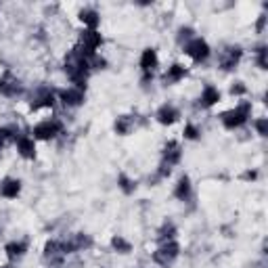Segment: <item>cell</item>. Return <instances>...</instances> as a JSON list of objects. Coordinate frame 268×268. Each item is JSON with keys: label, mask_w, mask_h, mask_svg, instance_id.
Masks as SVG:
<instances>
[{"label": "cell", "mask_w": 268, "mask_h": 268, "mask_svg": "<svg viewBox=\"0 0 268 268\" xmlns=\"http://www.w3.org/2000/svg\"><path fill=\"white\" fill-rule=\"evenodd\" d=\"M19 191H21V183H19V180H15V178H6L4 183L0 184V193H2L4 197H9V199L17 197Z\"/></svg>", "instance_id": "cell-7"}, {"label": "cell", "mask_w": 268, "mask_h": 268, "mask_svg": "<svg viewBox=\"0 0 268 268\" xmlns=\"http://www.w3.org/2000/svg\"><path fill=\"white\" fill-rule=\"evenodd\" d=\"M247 116H250V105L243 103V105H239L237 109L226 111L222 116V124L226 128H239V126H243L247 122Z\"/></svg>", "instance_id": "cell-1"}, {"label": "cell", "mask_w": 268, "mask_h": 268, "mask_svg": "<svg viewBox=\"0 0 268 268\" xmlns=\"http://www.w3.org/2000/svg\"><path fill=\"white\" fill-rule=\"evenodd\" d=\"M11 138H13V132H11L9 128H0V147L6 145Z\"/></svg>", "instance_id": "cell-23"}, {"label": "cell", "mask_w": 268, "mask_h": 268, "mask_svg": "<svg viewBox=\"0 0 268 268\" xmlns=\"http://www.w3.org/2000/svg\"><path fill=\"white\" fill-rule=\"evenodd\" d=\"M258 63L262 69H266V50L264 49H260V57H258Z\"/></svg>", "instance_id": "cell-27"}, {"label": "cell", "mask_w": 268, "mask_h": 268, "mask_svg": "<svg viewBox=\"0 0 268 268\" xmlns=\"http://www.w3.org/2000/svg\"><path fill=\"white\" fill-rule=\"evenodd\" d=\"M231 92H233V95H243L245 88L241 84H237V86H233V88H231Z\"/></svg>", "instance_id": "cell-28"}, {"label": "cell", "mask_w": 268, "mask_h": 268, "mask_svg": "<svg viewBox=\"0 0 268 268\" xmlns=\"http://www.w3.org/2000/svg\"><path fill=\"white\" fill-rule=\"evenodd\" d=\"M239 59H241V50L229 49V52H226L224 59H222V69H233V67L239 63Z\"/></svg>", "instance_id": "cell-14"}, {"label": "cell", "mask_w": 268, "mask_h": 268, "mask_svg": "<svg viewBox=\"0 0 268 268\" xmlns=\"http://www.w3.org/2000/svg\"><path fill=\"white\" fill-rule=\"evenodd\" d=\"M176 119H178V111L174 109L172 105L159 107V111H157V122L159 124H174Z\"/></svg>", "instance_id": "cell-8"}, {"label": "cell", "mask_w": 268, "mask_h": 268, "mask_svg": "<svg viewBox=\"0 0 268 268\" xmlns=\"http://www.w3.org/2000/svg\"><path fill=\"white\" fill-rule=\"evenodd\" d=\"M218 100H220V92L214 88V86H207V88L203 90V95H201V105L212 107V105H216Z\"/></svg>", "instance_id": "cell-13"}, {"label": "cell", "mask_w": 268, "mask_h": 268, "mask_svg": "<svg viewBox=\"0 0 268 268\" xmlns=\"http://www.w3.org/2000/svg\"><path fill=\"white\" fill-rule=\"evenodd\" d=\"M0 92L6 95V97H13V95L19 92V82L11 76V73H6L4 78H0Z\"/></svg>", "instance_id": "cell-6"}, {"label": "cell", "mask_w": 268, "mask_h": 268, "mask_svg": "<svg viewBox=\"0 0 268 268\" xmlns=\"http://www.w3.org/2000/svg\"><path fill=\"white\" fill-rule=\"evenodd\" d=\"M59 130H61V124L59 122H42V124H38L36 128H34V136L36 138H42V140H49L52 136H57Z\"/></svg>", "instance_id": "cell-4"}, {"label": "cell", "mask_w": 268, "mask_h": 268, "mask_svg": "<svg viewBox=\"0 0 268 268\" xmlns=\"http://www.w3.org/2000/svg\"><path fill=\"white\" fill-rule=\"evenodd\" d=\"M256 128H258V132L262 134V136H266V132H268V124H266V119H264V117L256 122Z\"/></svg>", "instance_id": "cell-25"}, {"label": "cell", "mask_w": 268, "mask_h": 268, "mask_svg": "<svg viewBox=\"0 0 268 268\" xmlns=\"http://www.w3.org/2000/svg\"><path fill=\"white\" fill-rule=\"evenodd\" d=\"M155 65H157V52L153 50V49H147V50L143 52V57H140V67H143V69L149 73Z\"/></svg>", "instance_id": "cell-11"}, {"label": "cell", "mask_w": 268, "mask_h": 268, "mask_svg": "<svg viewBox=\"0 0 268 268\" xmlns=\"http://www.w3.org/2000/svg\"><path fill=\"white\" fill-rule=\"evenodd\" d=\"M25 253V243H9L6 245V256L9 258H19Z\"/></svg>", "instance_id": "cell-18"}, {"label": "cell", "mask_w": 268, "mask_h": 268, "mask_svg": "<svg viewBox=\"0 0 268 268\" xmlns=\"http://www.w3.org/2000/svg\"><path fill=\"white\" fill-rule=\"evenodd\" d=\"M174 237V226H164L162 229V234H159V239L162 241H168V239H172Z\"/></svg>", "instance_id": "cell-24"}, {"label": "cell", "mask_w": 268, "mask_h": 268, "mask_svg": "<svg viewBox=\"0 0 268 268\" xmlns=\"http://www.w3.org/2000/svg\"><path fill=\"white\" fill-rule=\"evenodd\" d=\"M197 134H199V132H197L195 126H191V124H189V126L184 128V136H186V138H191V140H193V138H197Z\"/></svg>", "instance_id": "cell-26"}, {"label": "cell", "mask_w": 268, "mask_h": 268, "mask_svg": "<svg viewBox=\"0 0 268 268\" xmlns=\"http://www.w3.org/2000/svg\"><path fill=\"white\" fill-rule=\"evenodd\" d=\"M111 245H113V250H117V251H122V253L130 251V243L126 239H122V237H113L111 239Z\"/></svg>", "instance_id": "cell-21"}, {"label": "cell", "mask_w": 268, "mask_h": 268, "mask_svg": "<svg viewBox=\"0 0 268 268\" xmlns=\"http://www.w3.org/2000/svg\"><path fill=\"white\" fill-rule=\"evenodd\" d=\"M184 73H186V69L183 65H172L170 69H168V73H166V82H178V80H183L184 78Z\"/></svg>", "instance_id": "cell-16"}, {"label": "cell", "mask_w": 268, "mask_h": 268, "mask_svg": "<svg viewBox=\"0 0 268 268\" xmlns=\"http://www.w3.org/2000/svg\"><path fill=\"white\" fill-rule=\"evenodd\" d=\"M17 151L21 153L23 157L32 159L34 155H36V145H34V138H28V136H21L17 140Z\"/></svg>", "instance_id": "cell-9"}, {"label": "cell", "mask_w": 268, "mask_h": 268, "mask_svg": "<svg viewBox=\"0 0 268 268\" xmlns=\"http://www.w3.org/2000/svg\"><path fill=\"white\" fill-rule=\"evenodd\" d=\"M55 105V95L52 92H49V90H44L42 95H40V99H38V103H34V107H52Z\"/></svg>", "instance_id": "cell-19"}, {"label": "cell", "mask_w": 268, "mask_h": 268, "mask_svg": "<svg viewBox=\"0 0 268 268\" xmlns=\"http://www.w3.org/2000/svg\"><path fill=\"white\" fill-rule=\"evenodd\" d=\"M130 126H132V119L130 117H119L117 122H116V130H117V134H128L130 132Z\"/></svg>", "instance_id": "cell-20"}, {"label": "cell", "mask_w": 268, "mask_h": 268, "mask_svg": "<svg viewBox=\"0 0 268 268\" xmlns=\"http://www.w3.org/2000/svg\"><path fill=\"white\" fill-rule=\"evenodd\" d=\"M119 186H122V191H126V193H132L134 191V183H132V180H128L126 176H119Z\"/></svg>", "instance_id": "cell-22"}, {"label": "cell", "mask_w": 268, "mask_h": 268, "mask_svg": "<svg viewBox=\"0 0 268 268\" xmlns=\"http://www.w3.org/2000/svg\"><path fill=\"white\" fill-rule=\"evenodd\" d=\"M80 21H82L84 25H88L90 30H95L99 25V13L95 9H84L82 13H80Z\"/></svg>", "instance_id": "cell-12"}, {"label": "cell", "mask_w": 268, "mask_h": 268, "mask_svg": "<svg viewBox=\"0 0 268 268\" xmlns=\"http://www.w3.org/2000/svg\"><path fill=\"white\" fill-rule=\"evenodd\" d=\"M176 256H178V245L174 243V241H168V243H164L155 253H153L155 262H159V264H168V262H172V260L176 258Z\"/></svg>", "instance_id": "cell-3"}, {"label": "cell", "mask_w": 268, "mask_h": 268, "mask_svg": "<svg viewBox=\"0 0 268 268\" xmlns=\"http://www.w3.org/2000/svg\"><path fill=\"white\" fill-rule=\"evenodd\" d=\"M44 253H46V258H50V260H59L65 251H63L61 243H57V241H50V243H46Z\"/></svg>", "instance_id": "cell-15"}, {"label": "cell", "mask_w": 268, "mask_h": 268, "mask_svg": "<svg viewBox=\"0 0 268 268\" xmlns=\"http://www.w3.org/2000/svg\"><path fill=\"white\" fill-rule=\"evenodd\" d=\"M189 193H191V183H189V178L184 176V178L178 180V186H176V193H174V195H176L178 199H186Z\"/></svg>", "instance_id": "cell-17"}, {"label": "cell", "mask_w": 268, "mask_h": 268, "mask_svg": "<svg viewBox=\"0 0 268 268\" xmlns=\"http://www.w3.org/2000/svg\"><path fill=\"white\" fill-rule=\"evenodd\" d=\"M61 100L65 105H80L84 100V92L80 88H69L61 92Z\"/></svg>", "instance_id": "cell-10"}, {"label": "cell", "mask_w": 268, "mask_h": 268, "mask_svg": "<svg viewBox=\"0 0 268 268\" xmlns=\"http://www.w3.org/2000/svg\"><path fill=\"white\" fill-rule=\"evenodd\" d=\"M184 50H186V55L191 59H195V61H203V59H207V55H210V46H207V42L201 38L191 40Z\"/></svg>", "instance_id": "cell-2"}, {"label": "cell", "mask_w": 268, "mask_h": 268, "mask_svg": "<svg viewBox=\"0 0 268 268\" xmlns=\"http://www.w3.org/2000/svg\"><path fill=\"white\" fill-rule=\"evenodd\" d=\"M178 159H180V147H178V143L170 140L164 149V166L170 168L174 164H178Z\"/></svg>", "instance_id": "cell-5"}]
</instances>
